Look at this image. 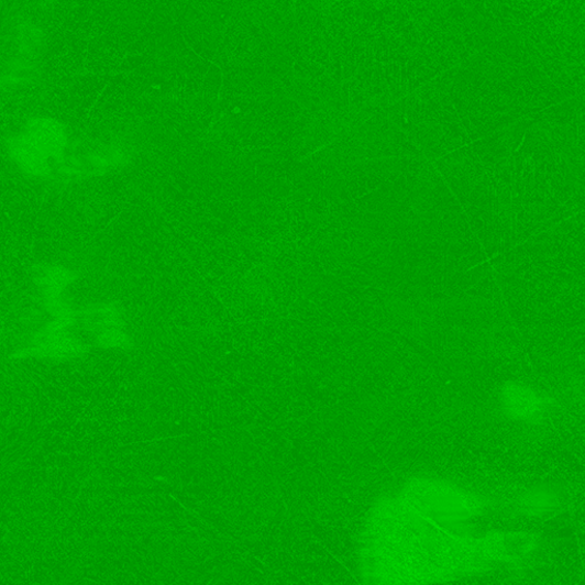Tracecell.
Listing matches in <instances>:
<instances>
[{"label": "cell", "instance_id": "6da1fadb", "mask_svg": "<svg viewBox=\"0 0 585 585\" xmlns=\"http://www.w3.org/2000/svg\"><path fill=\"white\" fill-rule=\"evenodd\" d=\"M23 136L48 159L60 156L65 151V129L55 121L36 120L27 125L26 133Z\"/></svg>", "mask_w": 585, "mask_h": 585}]
</instances>
